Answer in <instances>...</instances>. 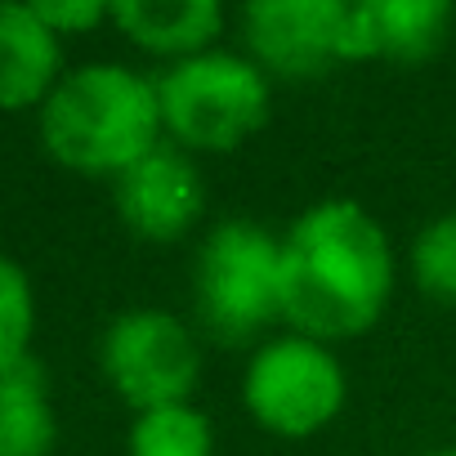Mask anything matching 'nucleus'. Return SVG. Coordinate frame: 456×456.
I'll return each instance as SVG.
<instances>
[{"instance_id":"4468645a","label":"nucleus","mask_w":456,"mask_h":456,"mask_svg":"<svg viewBox=\"0 0 456 456\" xmlns=\"http://www.w3.org/2000/svg\"><path fill=\"white\" fill-rule=\"evenodd\" d=\"M37 336V291L19 260L0 251V376L32 358Z\"/></svg>"},{"instance_id":"f03ea898","label":"nucleus","mask_w":456,"mask_h":456,"mask_svg":"<svg viewBox=\"0 0 456 456\" xmlns=\"http://www.w3.org/2000/svg\"><path fill=\"white\" fill-rule=\"evenodd\" d=\"M45 152L77 175L117 179L139 157L166 143L157 77L126 63H81L63 72L54 94L37 112Z\"/></svg>"},{"instance_id":"7ed1b4c3","label":"nucleus","mask_w":456,"mask_h":456,"mask_svg":"<svg viewBox=\"0 0 456 456\" xmlns=\"http://www.w3.org/2000/svg\"><path fill=\"white\" fill-rule=\"evenodd\" d=\"M161 126L175 148L192 152H238L251 143L273 108V81L238 50H206L170 63L157 77Z\"/></svg>"},{"instance_id":"1a4fd4ad","label":"nucleus","mask_w":456,"mask_h":456,"mask_svg":"<svg viewBox=\"0 0 456 456\" xmlns=\"http://www.w3.org/2000/svg\"><path fill=\"white\" fill-rule=\"evenodd\" d=\"M452 32V5L443 0H358L345 10L340 54L345 63H425Z\"/></svg>"},{"instance_id":"9b49d317","label":"nucleus","mask_w":456,"mask_h":456,"mask_svg":"<svg viewBox=\"0 0 456 456\" xmlns=\"http://www.w3.org/2000/svg\"><path fill=\"white\" fill-rule=\"evenodd\" d=\"M112 28L130 45L179 63L215 50L224 32V10L215 0H121L112 5Z\"/></svg>"},{"instance_id":"f8f14e48","label":"nucleus","mask_w":456,"mask_h":456,"mask_svg":"<svg viewBox=\"0 0 456 456\" xmlns=\"http://www.w3.org/2000/svg\"><path fill=\"white\" fill-rule=\"evenodd\" d=\"M59 443V411L50 376L37 358L0 376V456H50Z\"/></svg>"},{"instance_id":"f257e3e1","label":"nucleus","mask_w":456,"mask_h":456,"mask_svg":"<svg viewBox=\"0 0 456 456\" xmlns=\"http://www.w3.org/2000/svg\"><path fill=\"white\" fill-rule=\"evenodd\" d=\"M394 296V247L354 197H322L282 238V322L322 345L380 322Z\"/></svg>"},{"instance_id":"9d476101","label":"nucleus","mask_w":456,"mask_h":456,"mask_svg":"<svg viewBox=\"0 0 456 456\" xmlns=\"http://www.w3.org/2000/svg\"><path fill=\"white\" fill-rule=\"evenodd\" d=\"M63 81V37L37 5L0 0V112H41Z\"/></svg>"},{"instance_id":"423d86ee","label":"nucleus","mask_w":456,"mask_h":456,"mask_svg":"<svg viewBox=\"0 0 456 456\" xmlns=\"http://www.w3.org/2000/svg\"><path fill=\"white\" fill-rule=\"evenodd\" d=\"M99 371L108 389L134 407H175L188 403L201 380V345L188 322H179L170 309H126L117 314L99 336Z\"/></svg>"},{"instance_id":"20e7f679","label":"nucleus","mask_w":456,"mask_h":456,"mask_svg":"<svg viewBox=\"0 0 456 456\" xmlns=\"http://www.w3.org/2000/svg\"><path fill=\"white\" fill-rule=\"evenodd\" d=\"M192 309L219 345H247L282 322V238L256 219H219L192 256Z\"/></svg>"},{"instance_id":"39448f33","label":"nucleus","mask_w":456,"mask_h":456,"mask_svg":"<svg viewBox=\"0 0 456 456\" xmlns=\"http://www.w3.org/2000/svg\"><path fill=\"white\" fill-rule=\"evenodd\" d=\"M349 398V376L331 345L287 331L265 340L242 371V407L273 438H314L322 434Z\"/></svg>"},{"instance_id":"6e6552de","label":"nucleus","mask_w":456,"mask_h":456,"mask_svg":"<svg viewBox=\"0 0 456 456\" xmlns=\"http://www.w3.org/2000/svg\"><path fill=\"white\" fill-rule=\"evenodd\" d=\"M112 206L139 242L166 247L192 233L206 215V179L183 148L161 143L112 179Z\"/></svg>"},{"instance_id":"f3484780","label":"nucleus","mask_w":456,"mask_h":456,"mask_svg":"<svg viewBox=\"0 0 456 456\" xmlns=\"http://www.w3.org/2000/svg\"><path fill=\"white\" fill-rule=\"evenodd\" d=\"M429 456H456V447H443V452H429Z\"/></svg>"},{"instance_id":"0eeeda50","label":"nucleus","mask_w":456,"mask_h":456,"mask_svg":"<svg viewBox=\"0 0 456 456\" xmlns=\"http://www.w3.org/2000/svg\"><path fill=\"white\" fill-rule=\"evenodd\" d=\"M349 0H256L238 14L247 59L269 81H318L345 63Z\"/></svg>"},{"instance_id":"ddd939ff","label":"nucleus","mask_w":456,"mask_h":456,"mask_svg":"<svg viewBox=\"0 0 456 456\" xmlns=\"http://www.w3.org/2000/svg\"><path fill=\"white\" fill-rule=\"evenodd\" d=\"M126 456H215V425L192 403L134 411Z\"/></svg>"},{"instance_id":"2eb2a0df","label":"nucleus","mask_w":456,"mask_h":456,"mask_svg":"<svg viewBox=\"0 0 456 456\" xmlns=\"http://www.w3.org/2000/svg\"><path fill=\"white\" fill-rule=\"evenodd\" d=\"M407 269L420 296L438 305H456V210H443L420 228L407 251Z\"/></svg>"},{"instance_id":"dca6fc26","label":"nucleus","mask_w":456,"mask_h":456,"mask_svg":"<svg viewBox=\"0 0 456 456\" xmlns=\"http://www.w3.org/2000/svg\"><path fill=\"white\" fill-rule=\"evenodd\" d=\"M32 5L59 37H86L112 23V5H103V0H32Z\"/></svg>"}]
</instances>
